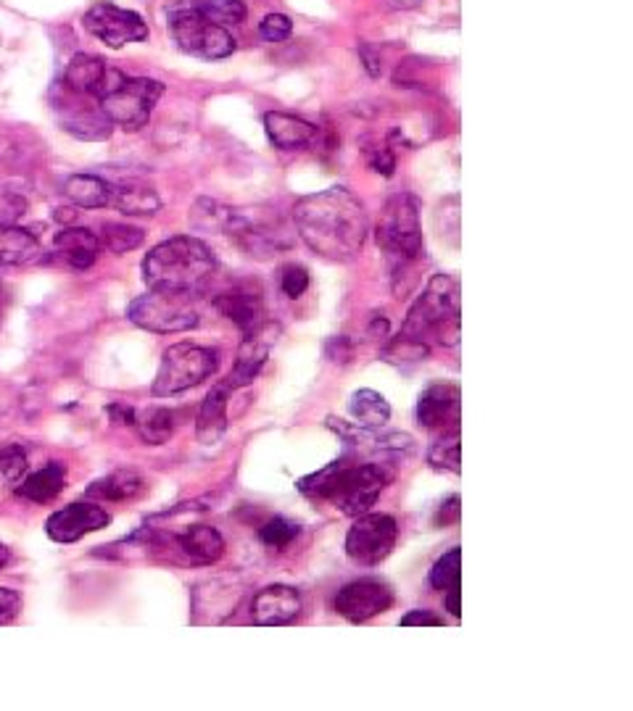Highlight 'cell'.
Instances as JSON below:
<instances>
[{"label": "cell", "mask_w": 633, "mask_h": 711, "mask_svg": "<svg viewBox=\"0 0 633 711\" xmlns=\"http://www.w3.org/2000/svg\"><path fill=\"white\" fill-rule=\"evenodd\" d=\"M294 227L316 256L335 264L359 258L367 240V212L346 188H327L294 206Z\"/></svg>", "instance_id": "6da1fadb"}, {"label": "cell", "mask_w": 633, "mask_h": 711, "mask_svg": "<svg viewBox=\"0 0 633 711\" xmlns=\"http://www.w3.org/2000/svg\"><path fill=\"white\" fill-rule=\"evenodd\" d=\"M217 258L204 240L180 234L158 243L143 258V279L148 290L195 298L212 285Z\"/></svg>", "instance_id": "7a4b0ae2"}, {"label": "cell", "mask_w": 633, "mask_h": 711, "mask_svg": "<svg viewBox=\"0 0 633 711\" xmlns=\"http://www.w3.org/2000/svg\"><path fill=\"white\" fill-rule=\"evenodd\" d=\"M394 482V469L380 461L367 465H346L344 459L320 469L299 482L301 493L309 498L331 501V504L346 517H359L375 506L378 495Z\"/></svg>", "instance_id": "3957f363"}, {"label": "cell", "mask_w": 633, "mask_h": 711, "mask_svg": "<svg viewBox=\"0 0 633 711\" xmlns=\"http://www.w3.org/2000/svg\"><path fill=\"white\" fill-rule=\"evenodd\" d=\"M378 245L383 248L391 264V277H394V290L404 277L407 288L415 285V266L426 256V240H422L420 227V203L415 195L396 193L385 201L375 227Z\"/></svg>", "instance_id": "277c9868"}, {"label": "cell", "mask_w": 633, "mask_h": 711, "mask_svg": "<svg viewBox=\"0 0 633 711\" xmlns=\"http://www.w3.org/2000/svg\"><path fill=\"white\" fill-rule=\"evenodd\" d=\"M404 338L435 340L443 348H454L459 342V288L449 275H435L428 282L426 293L409 309L407 322L402 327Z\"/></svg>", "instance_id": "5b68a950"}, {"label": "cell", "mask_w": 633, "mask_h": 711, "mask_svg": "<svg viewBox=\"0 0 633 711\" xmlns=\"http://www.w3.org/2000/svg\"><path fill=\"white\" fill-rule=\"evenodd\" d=\"M169 32H172L177 48L199 59L219 61L236 53V37L230 35V29L208 22L193 3L175 5L169 11Z\"/></svg>", "instance_id": "8992f818"}, {"label": "cell", "mask_w": 633, "mask_h": 711, "mask_svg": "<svg viewBox=\"0 0 633 711\" xmlns=\"http://www.w3.org/2000/svg\"><path fill=\"white\" fill-rule=\"evenodd\" d=\"M219 366V353L204 346H190V342H177L169 346L162 356L154 379V396H177V393L190 390L212 377Z\"/></svg>", "instance_id": "52a82bcc"}, {"label": "cell", "mask_w": 633, "mask_h": 711, "mask_svg": "<svg viewBox=\"0 0 633 711\" xmlns=\"http://www.w3.org/2000/svg\"><path fill=\"white\" fill-rule=\"evenodd\" d=\"M127 320L135 327L148 329V333L169 335L199 327L201 316L199 309L193 306V298L148 290L127 306Z\"/></svg>", "instance_id": "ba28073f"}, {"label": "cell", "mask_w": 633, "mask_h": 711, "mask_svg": "<svg viewBox=\"0 0 633 711\" xmlns=\"http://www.w3.org/2000/svg\"><path fill=\"white\" fill-rule=\"evenodd\" d=\"M225 234L236 240L249 256L256 258H267L294 243L290 230L283 225L280 217L256 212V208H232Z\"/></svg>", "instance_id": "9c48e42d"}, {"label": "cell", "mask_w": 633, "mask_h": 711, "mask_svg": "<svg viewBox=\"0 0 633 711\" xmlns=\"http://www.w3.org/2000/svg\"><path fill=\"white\" fill-rule=\"evenodd\" d=\"M164 85L148 77H127L122 85L111 95L100 98V111L109 117L111 124H119L122 130L138 132L148 124L151 111L162 98Z\"/></svg>", "instance_id": "30bf717a"}, {"label": "cell", "mask_w": 633, "mask_h": 711, "mask_svg": "<svg viewBox=\"0 0 633 711\" xmlns=\"http://www.w3.org/2000/svg\"><path fill=\"white\" fill-rule=\"evenodd\" d=\"M398 527L389 514H359L346 535V554L359 567H378L391 556Z\"/></svg>", "instance_id": "8fae6325"}, {"label": "cell", "mask_w": 633, "mask_h": 711, "mask_svg": "<svg viewBox=\"0 0 633 711\" xmlns=\"http://www.w3.org/2000/svg\"><path fill=\"white\" fill-rule=\"evenodd\" d=\"M53 109L59 113L61 130H67L77 140H106L111 135L109 117L100 111V104L91 95L63 85L61 98L53 95Z\"/></svg>", "instance_id": "7c38bea8"}, {"label": "cell", "mask_w": 633, "mask_h": 711, "mask_svg": "<svg viewBox=\"0 0 633 711\" xmlns=\"http://www.w3.org/2000/svg\"><path fill=\"white\" fill-rule=\"evenodd\" d=\"M85 29L93 37H98L104 46L114 50L130 46V43H141L148 37V27L135 11L119 9L114 3H95L87 9L85 19H82Z\"/></svg>", "instance_id": "4fadbf2b"}, {"label": "cell", "mask_w": 633, "mask_h": 711, "mask_svg": "<svg viewBox=\"0 0 633 711\" xmlns=\"http://www.w3.org/2000/svg\"><path fill=\"white\" fill-rule=\"evenodd\" d=\"M391 603H394V590L389 582L378 580V577H362V580L348 582L338 590L335 612L354 625H362V622L389 612Z\"/></svg>", "instance_id": "5bb4252c"}, {"label": "cell", "mask_w": 633, "mask_h": 711, "mask_svg": "<svg viewBox=\"0 0 633 711\" xmlns=\"http://www.w3.org/2000/svg\"><path fill=\"white\" fill-rule=\"evenodd\" d=\"M127 80L124 72L114 69L104 59L91 53H77L69 61L67 72H63V85L72 91L91 95V98L100 100L106 95H111L119 85Z\"/></svg>", "instance_id": "9a60e30c"}, {"label": "cell", "mask_w": 633, "mask_h": 711, "mask_svg": "<svg viewBox=\"0 0 633 711\" xmlns=\"http://www.w3.org/2000/svg\"><path fill=\"white\" fill-rule=\"evenodd\" d=\"M277 335H280V327L272 325V322H264V325H259L256 329H251V333H246V338L238 348L236 366H232L230 374H227V379H225V385L230 387L232 393L240 390V387L251 385L253 379L259 377V372H262L264 364H267L270 348L275 346Z\"/></svg>", "instance_id": "2e32d148"}, {"label": "cell", "mask_w": 633, "mask_h": 711, "mask_svg": "<svg viewBox=\"0 0 633 711\" xmlns=\"http://www.w3.org/2000/svg\"><path fill=\"white\" fill-rule=\"evenodd\" d=\"M219 314L227 316L238 329L251 333L259 325H264V290L253 279H238L230 288H225L214 298Z\"/></svg>", "instance_id": "e0dca14e"}, {"label": "cell", "mask_w": 633, "mask_h": 711, "mask_svg": "<svg viewBox=\"0 0 633 711\" xmlns=\"http://www.w3.org/2000/svg\"><path fill=\"white\" fill-rule=\"evenodd\" d=\"M111 522V514L106 509H100L98 504H69L59 509L56 514H50L46 522V532L50 541L56 543H74L80 538L91 535V532L104 530L106 525Z\"/></svg>", "instance_id": "ac0fdd59"}, {"label": "cell", "mask_w": 633, "mask_h": 711, "mask_svg": "<svg viewBox=\"0 0 633 711\" xmlns=\"http://www.w3.org/2000/svg\"><path fill=\"white\" fill-rule=\"evenodd\" d=\"M417 422L430 433H459V387L435 383L420 393Z\"/></svg>", "instance_id": "d6986e66"}, {"label": "cell", "mask_w": 633, "mask_h": 711, "mask_svg": "<svg viewBox=\"0 0 633 711\" xmlns=\"http://www.w3.org/2000/svg\"><path fill=\"white\" fill-rule=\"evenodd\" d=\"M301 614V599L290 586H267L251 601V622L262 627L290 625Z\"/></svg>", "instance_id": "ffe728a7"}, {"label": "cell", "mask_w": 633, "mask_h": 711, "mask_svg": "<svg viewBox=\"0 0 633 711\" xmlns=\"http://www.w3.org/2000/svg\"><path fill=\"white\" fill-rule=\"evenodd\" d=\"M230 387L225 383L214 385L208 390L199 409V419H195V437L204 446H217L227 430V401H230Z\"/></svg>", "instance_id": "44dd1931"}, {"label": "cell", "mask_w": 633, "mask_h": 711, "mask_svg": "<svg viewBox=\"0 0 633 711\" xmlns=\"http://www.w3.org/2000/svg\"><path fill=\"white\" fill-rule=\"evenodd\" d=\"M53 245L63 256V262L74 269H91L100 251L98 234L85 230V227H63L61 232H56Z\"/></svg>", "instance_id": "7402d4cb"}, {"label": "cell", "mask_w": 633, "mask_h": 711, "mask_svg": "<svg viewBox=\"0 0 633 711\" xmlns=\"http://www.w3.org/2000/svg\"><path fill=\"white\" fill-rule=\"evenodd\" d=\"M264 130H267L270 143L280 150H299L303 145L312 143L316 135L314 124L283 111H270L267 117H264Z\"/></svg>", "instance_id": "603a6c76"}, {"label": "cell", "mask_w": 633, "mask_h": 711, "mask_svg": "<svg viewBox=\"0 0 633 711\" xmlns=\"http://www.w3.org/2000/svg\"><path fill=\"white\" fill-rule=\"evenodd\" d=\"M175 543L193 564H217L225 556V538L208 525L188 527L186 532L175 535Z\"/></svg>", "instance_id": "cb8c5ba5"}, {"label": "cell", "mask_w": 633, "mask_h": 711, "mask_svg": "<svg viewBox=\"0 0 633 711\" xmlns=\"http://www.w3.org/2000/svg\"><path fill=\"white\" fill-rule=\"evenodd\" d=\"M109 206H117L127 217H151L162 208V198H158L154 188L141 180H122L111 185Z\"/></svg>", "instance_id": "d4e9b609"}, {"label": "cell", "mask_w": 633, "mask_h": 711, "mask_svg": "<svg viewBox=\"0 0 633 711\" xmlns=\"http://www.w3.org/2000/svg\"><path fill=\"white\" fill-rule=\"evenodd\" d=\"M40 253V240L35 234L16 227L14 221H0V264L24 266L37 262Z\"/></svg>", "instance_id": "484cf974"}, {"label": "cell", "mask_w": 633, "mask_h": 711, "mask_svg": "<svg viewBox=\"0 0 633 711\" xmlns=\"http://www.w3.org/2000/svg\"><path fill=\"white\" fill-rule=\"evenodd\" d=\"M145 493V480L138 472H111L106 478L95 480L91 487H87V498L106 501V504H127V501L141 498Z\"/></svg>", "instance_id": "4316f807"}, {"label": "cell", "mask_w": 633, "mask_h": 711, "mask_svg": "<svg viewBox=\"0 0 633 711\" xmlns=\"http://www.w3.org/2000/svg\"><path fill=\"white\" fill-rule=\"evenodd\" d=\"M63 195L80 208H106L111 203V185L95 174H72L63 182Z\"/></svg>", "instance_id": "83f0119b"}, {"label": "cell", "mask_w": 633, "mask_h": 711, "mask_svg": "<svg viewBox=\"0 0 633 711\" xmlns=\"http://www.w3.org/2000/svg\"><path fill=\"white\" fill-rule=\"evenodd\" d=\"M63 485H67V467L56 465L53 461V465L43 467L40 472L29 474L27 480H22L19 495L32 501V504H48V501H53L56 495L63 491Z\"/></svg>", "instance_id": "f1b7e54d"}, {"label": "cell", "mask_w": 633, "mask_h": 711, "mask_svg": "<svg viewBox=\"0 0 633 711\" xmlns=\"http://www.w3.org/2000/svg\"><path fill=\"white\" fill-rule=\"evenodd\" d=\"M354 424L365 430H383L391 419V406L375 390H357L348 401Z\"/></svg>", "instance_id": "f546056e"}, {"label": "cell", "mask_w": 633, "mask_h": 711, "mask_svg": "<svg viewBox=\"0 0 633 711\" xmlns=\"http://www.w3.org/2000/svg\"><path fill=\"white\" fill-rule=\"evenodd\" d=\"M230 214H232L230 206H222V203L208 198H199L193 203V208H190V225H193L195 230L225 234Z\"/></svg>", "instance_id": "4dcf8cb0"}, {"label": "cell", "mask_w": 633, "mask_h": 711, "mask_svg": "<svg viewBox=\"0 0 633 711\" xmlns=\"http://www.w3.org/2000/svg\"><path fill=\"white\" fill-rule=\"evenodd\" d=\"M135 424L138 430H141V437L145 443H151V446H162V443H167L175 433V414L169 409L156 406V409L145 411Z\"/></svg>", "instance_id": "1f68e13d"}, {"label": "cell", "mask_w": 633, "mask_h": 711, "mask_svg": "<svg viewBox=\"0 0 633 711\" xmlns=\"http://www.w3.org/2000/svg\"><path fill=\"white\" fill-rule=\"evenodd\" d=\"M195 9L204 14L208 22L219 24V27L230 29L246 19L243 0H195Z\"/></svg>", "instance_id": "d6a6232c"}, {"label": "cell", "mask_w": 633, "mask_h": 711, "mask_svg": "<svg viewBox=\"0 0 633 711\" xmlns=\"http://www.w3.org/2000/svg\"><path fill=\"white\" fill-rule=\"evenodd\" d=\"M143 238L145 234L141 227L122 225V221H106L98 240L100 245L109 248L111 253H127V251H135V248L143 243Z\"/></svg>", "instance_id": "836d02e7"}, {"label": "cell", "mask_w": 633, "mask_h": 711, "mask_svg": "<svg viewBox=\"0 0 633 711\" xmlns=\"http://www.w3.org/2000/svg\"><path fill=\"white\" fill-rule=\"evenodd\" d=\"M428 461L435 469H446V472L459 474V469H462L459 433H446L443 437H439V441H435L428 450Z\"/></svg>", "instance_id": "e575fe53"}, {"label": "cell", "mask_w": 633, "mask_h": 711, "mask_svg": "<svg viewBox=\"0 0 633 711\" xmlns=\"http://www.w3.org/2000/svg\"><path fill=\"white\" fill-rule=\"evenodd\" d=\"M459 577H462V551L452 549L449 554H443L439 562L433 564V569H430V586L443 593V590H449L452 586H459Z\"/></svg>", "instance_id": "d590c367"}, {"label": "cell", "mask_w": 633, "mask_h": 711, "mask_svg": "<svg viewBox=\"0 0 633 711\" xmlns=\"http://www.w3.org/2000/svg\"><path fill=\"white\" fill-rule=\"evenodd\" d=\"M301 527L296 522H290V519H283V517H275L270 519L267 525L259 530V538H262V543L267 545L272 551H285L290 543L299 538Z\"/></svg>", "instance_id": "8d00e7d4"}, {"label": "cell", "mask_w": 633, "mask_h": 711, "mask_svg": "<svg viewBox=\"0 0 633 711\" xmlns=\"http://www.w3.org/2000/svg\"><path fill=\"white\" fill-rule=\"evenodd\" d=\"M0 474L11 485H19L24 480V474H27V450L16 446V443L0 448Z\"/></svg>", "instance_id": "74e56055"}, {"label": "cell", "mask_w": 633, "mask_h": 711, "mask_svg": "<svg viewBox=\"0 0 633 711\" xmlns=\"http://www.w3.org/2000/svg\"><path fill=\"white\" fill-rule=\"evenodd\" d=\"M428 353H430V348L426 346V342L404 338V335H398V338L391 342L389 348H385V359L389 361H420V359H426Z\"/></svg>", "instance_id": "f35d334b"}, {"label": "cell", "mask_w": 633, "mask_h": 711, "mask_svg": "<svg viewBox=\"0 0 633 711\" xmlns=\"http://www.w3.org/2000/svg\"><path fill=\"white\" fill-rule=\"evenodd\" d=\"M280 288H283L285 296L294 298V301H296V298H301L303 293H307L309 272L299 264H288L283 269V275H280Z\"/></svg>", "instance_id": "ab89813d"}, {"label": "cell", "mask_w": 633, "mask_h": 711, "mask_svg": "<svg viewBox=\"0 0 633 711\" xmlns=\"http://www.w3.org/2000/svg\"><path fill=\"white\" fill-rule=\"evenodd\" d=\"M290 32H294V22L285 14H267L262 19V24H259V35L267 43L288 40Z\"/></svg>", "instance_id": "60d3db41"}, {"label": "cell", "mask_w": 633, "mask_h": 711, "mask_svg": "<svg viewBox=\"0 0 633 711\" xmlns=\"http://www.w3.org/2000/svg\"><path fill=\"white\" fill-rule=\"evenodd\" d=\"M367 158H370V167L378 171V174L391 177L396 169V156L389 145H375V148H367Z\"/></svg>", "instance_id": "b9f144b4"}, {"label": "cell", "mask_w": 633, "mask_h": 711, "mask_svg": "<svg viewBox=\"0 0 633 711\" xmlns=\"http://www.w3.org/2000/svg\"><path fill=\"white\" fill-rule=\"evenodd\" d=\"M22 612V599L16 590L0 588V625H11Z\"/></svg>", "instance_id": "7bdbcfd3"}, {"label": "cell", "mask_w": 633, "mask_h": 711, "mask_svg": "<svg viewBox=\"0 0 633 711\" xmlns=\"http://www.w3.org/2000/svg\"><path fill=\"white\" fill-rule=\"evenodd\" d=\"M325 353H327V359L335 361V364H348L354 356V342L348 338H333L331 342H327Z\"/></svg>", "instance_id": "ee69618b"}, {"label": "cell", "mask_w": 633, "mask_h": 711, "mask_svg": "<svg viewBox=\"0 0 633 711\" xmlns=\"http://www.w3.org/2000/svg\"><path fill=\"white\" fill-rule=\"evenodd\" d=\"M402 625L404 627H441L443 619L435 617V614L428 612V608H415V612L404 614Z\"/></svg>", "instance_id": "f6af8a7d"}, {"label": "cell", "mask_w": 633, "mask_h": 711, "mask_svg": "<svg viewBox=\"0 0 633 711\" xmlns=\"http://www.w3.org/2000/svg\"><path fill=\"white\" fill-rule=\"evenodd\" d=\"M454 522H459V495H452L446 504H441L439 514H435V525L439 527H449Z\"/></svg>", "instance_id": "bcb514c9"}, {"label": "cell", "mask_w": 633, "mask_h": 711, "mask_svg": "<svg viewBox=\"0 0 633 711\" xmlns=\"http://www.w3.org/2000/svg\"><path fill=\"white\" fill-rule=\"evenodd\" d=\"M109 417L114 419V424H135L138 422L135 409H130V406H124V403H111Z\"/></svg>", "instance_id": "7dc6e473"}, {"label": "cell", "mask_w": 633, "mask_h": 711, "mask_svg": "<svg viewBox=\"0 0 633 711\" xmlns=\"http://www.w3.org/2000/svg\"><path fill=\"white\" fill-rule=\"evenodd\" d=\"M443 603H446V612L452 614L454 619H459L462 608H459V586H452L449 590H443Z\"/></svg>", "instance_id": "c3c4849f"}, {"label": "cell", "mask_w": 633, "mask_h": 711, "mask_svg": "<svg viewBox=\"0 0 633 711\" xmlns=\"http://www.w3.org/2000/svg\"><path fill=\"white\" fill-rule=\"evenodd\" d=\"M362 59H365L367 72H370L372 77H380V67H378V59H375V56H372L370 50H367V48H362Z\"/></svg>", "instance_id": "681fc988"}, {"label": "cell", "mask_w": 633, "mask_h": 711, "mask_svg": "<svg viewBox=\"0 0 633 711\" xmlns=\"http://www.w3.org/2000/svg\"><path fill=\"white\" fill-rule=\"evenodd\" d=\"M370 335L372 338H385V335H389V320H380L378 316V320L370 325Z\"/></svg>", "instance_id": "f907efd6"}, {"label": "cell", "mask_w": 633, "mask_h": 711, "mask_svg": "<svg viewBox=\"0 0 633 711\" xmlns=\"http://www.w3.org/2000/svg\"><path fill=\"white\" fill-rule=\"evenodd\" d=\"M9 558H11V554H9V549H5V545H3V543H0V569H3V567H5V564H9Z\"/></svg>", "instance_id": "816d5d0a"}, {"label": "cell", "mask_w": 633, "mask_h": 711, "mask_svg": "<svg viewBox=\"0 0 633 711\" xmlns=\"http://www.w3.org/2000/svg\"><path fill=\"white\" fill-rule=\"evenodd\" d=\"M396 5H404V9H409V5H417L420 3V0H394Z\"/></svg>", "instance_id": "f5cc1de1"}]
</instances>
